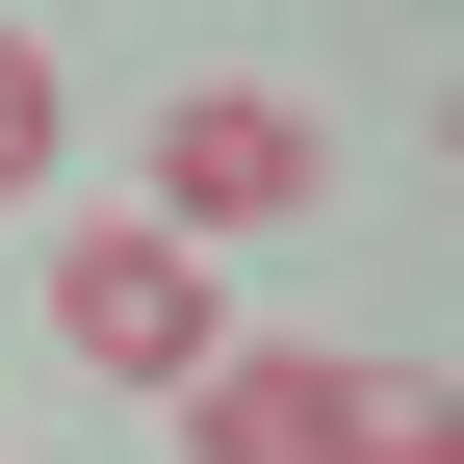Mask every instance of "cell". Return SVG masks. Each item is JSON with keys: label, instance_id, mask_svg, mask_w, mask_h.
I'll return each mask as SVG.
<instances>
[{"label": "cell", "instance_id": "6da1fadb", "mask_svg": "<svg viewBox=\"0 0 464 464\" xmlns=\"http://www.w3.org/2000/svg\"><path fill=\"white\" fill-rule=\"evenodd\" d=\"M181 439H207V464H464L439 387L335 362V335H207V362H181Z\"/></svg>", "mask_w": 464, "mask_h": 464}, {"label": "cell", "instance_id": "7a4b0ae2", "mask_svg": "<svg viewBox=\"0 0 464 464\" xmlns=\"http://www.w3.org/2000/svg\"><path fill=\"white\" fill-rule=\"evenodd\" d=\"M52 335H78L103 387H181L207 335H232V310H207V232H155V207H130V232H52Z\"/></svg>", "mask_w": 464, "mask_h": 464}, {"label": "cell", "instance_id": "3957f363", "mask_svg": "<svg viewBox=\"0 0 464 464\" xmlns=\"http://www.w3.org/2000/svg\"><path fill=\"white\" fill-rule=\"evenodd\" d=\"M284 207H310V103H258V78L155 103V232H284Z\"/></svg>", "mask_w": 464, "mask_h": 464}, {"label": "cell", "instance_id": "277c9868", "mask_svg": "<svg viewBox=\"0 0 464 464\" xmlns=\"http://www.w3.org/2000/svg\"><path fill=\"white\" fill-rule=\"evenodd\" d=\"M26 181H52V52L0 26V207H26Z\"/></svg>", "mask_w": 464, "mask_h": 464}]
</instances>
